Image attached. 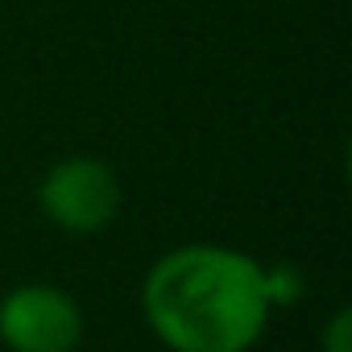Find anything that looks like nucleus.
I'll return each mask as SVG.
<instances>
[{"label":"nucleus","instance_id":"f257e3e1","mask_svg":"<svg viewBox=\"0 0 352 352\" xmlns=\"http://www.w3.org/2000/svg\"><path fill=\"white\" fill-rule=\"evenodd\" d=\"M141 311L174 352H249L274 302L257 257L220 245H183L145 274Z\"/></svg>","mask_w":352,"mask_h":352},{"label":"nucleus","instance_id":"f03ea898","mask_svg":"<svg viewBox=\"0 0 352 352\" xmlns=\"http://www.w3.org/2000/svg\"><path fill=\"white\" fill-rule=\"evenodd\" d=\"M38 204L63 232L91 236L116 220L120 183L112 166L100 157H67L46 170V179L38 187Z\"/></svg>","mask_w":352,"mask_h":352},{"label":"nucleus","instance_id":"7ed1b4c3","mask_svg":"<svg viewBox=\"0 0 352 352\" xmlns=\"http://www.w3.org/2000/svg\"><path fill=\"white\" fill-rule=\"evenodd\" d=\"M0 340L13 352H75L83 340V311L58 286H17L0 298Z\"/></svg>","mask_w":352,"mask_h":352},{"label":"nucleus","instance_id":"20e7f679","mask_svg":"<svg viewBox=\"0 0 352 352\" xmlns=\"http://www.w3.org/2000/svg\"><path fill=\"white\" fill-rule=\"evenodd\" d=\"M265 290H270V302H298L302 298V278L294 265H274L265 270Z\"/></svg>","mask_w":352,"mask_h":352},{"label":"nucleus","instance_id":"39448f33","mask_svg":"<svg viewBox=\"0 0 352 352\" xmlns=\"http://www.w3.org/2000/svg\"><path fill=\"white\" fill-rule=\"evenodd\" d=\"M348 344H352V315L336 311L327 323V336H323V352H352Z\"/></svg>","mask_w":352,"mask_h":352}]
</instances>
